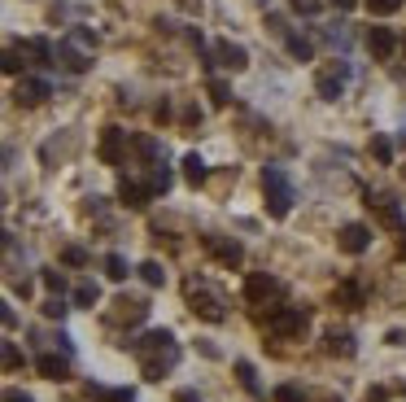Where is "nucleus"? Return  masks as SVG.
<instances>
[{
  "label": "nucleus",
  "instance_id": "22",
  "mask_svg": "<svg viewBox=\"0 0 406 402\" xmlns=\"http://www.w3.org/2000/svg\"><path fill=\"white\" fill-rule=\"evenodd\" d=\"M284 48H288V57H293V61H311L315 57V44H311V36H302V31H288Z\"/></svg>",
  "mask_w": 406,
  "mask_h": 402
},
{
  "label": "nucleus",
  "instance_id": "44",
  "mask_svg": "<svg viewBox=\"0 0 406 402\" xmlns=\"http://www.w3.org/2000/svg\"><path fill=\"white\" fill-rule=\"evenodd\" d=\"M5 402H36V398L22 394V389H5Z\"/></svg>",
  "mask_w": 406,
  "mask_h": 402
},
{
  "label": "nucleus",
  "instance_id": "1",
  "mask_svg": "<svg viewBox=\"0 0 406 402\" xmlns=\"http://www.w3.org/2000/svg\"><path fill=\"white\" fill-rule=\"evenodd\" d=\"M132 355L140 359L144 376L162 380V372H171V367L180 363V346H175V337L166 328H153V332H144V337H136V341H132Z\"/></svg>",
  "mask_w": 406,
  "mask_h": 402
},
{
  "label": "nucleus",
  "instance_id": "6",
  "mask_svg": "<svg viewBox=\"0 0 406 402\" xmlns=\"http://www.w3.org/2000/svg\"><path fill=\"white\" fill-rule=\"evenodd\" d=\"M367 210L371 215H376V223H384V228L389 232H402L406 228V215H402V206L393 201V197H389V192H367Z\"/></svg>",
  "mask_w": 406,
  "mask_h": 402
},
{
  "label": "nucleus",
  "instance_id": "33",
  "mask_svg": "<svg viewBox=\"0 0 406 402\" xmlns=\"http://www.w3.org/2000/svg\"><path fill=\"white\" fill-rule=\"evenodd\" d=\"M210 96H214V105H232V88L223 84V79L210 75Z\"/></svg>",
  "mask_w": 406,
  "mask_h": 402
},
{
  "label": "nucleus",
  "instance_id": "28",
  "mask_svg": "<svg viewBox=\"0 0 406 402\" xmlns=\"http://www.w3.org/2000/svg\"><path fill=\"white\" fill-rule=\"evenodd\" d=\"M105 276L109 280H127V276H132V267H127L123 254H105Z\"/></svg>",
  "mask_w": 406,
  "mask_h": 402
},
{
  "label": "nucleus",
  "instance_id": "31",
  "mask_svg": "<svg viewBox=\"0 0 406 402\" xmlns=\"http://www.w3.org/2000/svg\"><path fill=\"white\" fill-rule=\"evenodd\" d=\"M323 36H328V44H332V48H341V53H345V48H350V31H345V22L328 26V31H323Z\"/></svg>",
  "mask_w": 406,
  "mask_h": 402
},
{
  "label": "nucleus",
  "instance_id": "36",
  "mask_svg": "<svg viewBox=\"0 0 406 402\" xmlns=\"http://www.w3.org/2000/svg\"><path fill=\"white\" fill-rule=\"evenodd\" d=\"M367 9L376 13V18H389V13H398V9H402V0H367Z\"/></svg>",
  "mask_w": 406,
  "mask_h": 402
},
{
  "label": "nucleus",
  "instance_id": "27",
  "mask_svg": "<svg viewBox=\"0 0 406 402\" xmlns=\"http://www.w3.org/2000/svg\"><path fill=\"white\" fill-rule=\"evenodd\" d=\"M140 280L144 284H149V288H157V284H166V267H162V263H140Z\"/></svg>",
  "mask_w": 406,
  "mask_h": 402
},
{
  "label": "nucleus",
  "instance_id": "20",
  "mask_svg": "<svg viewBox=\"0 0 406 402\" xmlns=\"http://www.w3.org/2000/svg\"><path fill=\"white\" fill-rule=\"evenodd\" d=\"M114 307H118V311H114V319H127V324H140V319L144 315H149V302H140V297H118V302H114Z\"/></svg>",
  "mask_w": 406,
  "mask_h": 402
},
{
  "label": "nucleus",
  "instance_id": "39",
  "mask_svg": "<svg viewBox=\"0 0 406 402\" xmlns=\"http://www.w3.org/2000/svg\"><path fill=\"white\" fill-rule=\"evenodd\" d=\"M0 70H5V75H18V70H22V53H18V48H9V53H5Z\"/></svg>",
  "mask_w": 406,
  "mask_h": 402
},
{
  "label": "nucleus",
  "instance_id": "12",
  "mask_svg": "<svg viewBox=\"0 0 406 402\" xmlns=\"http://www.w3.org/2000/svg\"><path fill=\"white\" fill-rule=\"evenodd\" d=\"M336 245L345 254H363L371 245V228H367V223H345V228L336 232Z\"/></svg>",
  "mask_w": 406,
  "mask_h": 402
},
{
  "label": "nucleus",
  "instance_id": "4",
  "mask_svg": "<svg viewBox=\"0 0 406 402\" xmlns=\"http://www.w3.org/2000/svg\"><path fill=\"white\" fill-rule=\"evenodd\" d=\"M306 324H311V311L306 307H271V315H267V328L275 337H302Z\"/></svg>",
  "mask_w": 406,
  "mask_h": 402
},
{
  "label": "nucleus",
  "instance_id": "34",
  "mask_svg": "<svg viewBox=\"0 0 406 402\" xmlns=\"http://www.w3.org/2000/svg\"><path fill=\"white\" fill-rule=\"evenodd\" d=\"M271 398H275V402H306V394L297 389V385H275Z\"/></svg>",
  "mask_w": 406,
  "mask_h": 402
},
{
  "label": "nucleus",
  "instance_id": "45",
  "mask_svg": "<svg viewBox=\"0 0 406 402\" xmlns=\"http://www.w3.org/2000/svg\"><path fill=\"white\" fill-rule=\"evenodd\" d=\"M175 402H201V398L192 394V389H180V394H175Z\"/></svg>",
  "mask_w": 406,
  "mask_h": 402
},
{
  "label": "nucleus",
  "instance_id": "3",
  "mask_svg": "<svg viewBox=\"0 0 406 402\" xmlns=\"http://www.w3.org/2000/svg\"><path fill=\"white\" fill-rule=\"evenodd\" d=\"M188 307H192V315L210 319V324H223V319H227L223 297L214 293V288H205V280H197V276L188 280Z\"/></svg>",
  "mask_w": 406,
  "mask_h": 402
},
{
  "label": "nucleus",
  "instance_id": "26",
  "mask_svg": "<svg viewBox=\"0 0 406 402\" xmlns=\"http://www.w3.org/2000/svg\"><path fill=\"white\" fill-rule=\"evenodd\" d=\"M236 376H240V385L253 394V398H263V385H258V372H253V363H245V359H236Z\"/></svg>",
  "mask_w": 406,
  "mask_h": 402
},
{
  "label": "nucleus",
  "instance_id": "9",
  "mask_svg": "<svg viewBox=\"0 0 406 402\" xmlns=\"http://www.w3.org/2000/svg\"><path fill=\"white\" fill-rule=\"evenodd\" d=\"M201 245L214 254V258L223 263V267H240L245 263V249H240V240H232V236H219V232H210V236H201Z\"/></svg>",
  "mask_w": 406,
  "mask_h": 402
},
{
  "label": "nucleus",
  "instance_id": "13",
  "mask_svg": "<svg viewBox=\"0 0 406 402\" xmlns=\"http://www.w3.org/2000/svg\"><path fill=\"white\" fill-rule=\"evenodd\" d=\"M18 53H22V57H31V66H53V61H57V48L48 44L44 36L22 40V44H18Z\"/></svg>",
  "mask_w": 406,
  "mask_h": 402
},
{
  "label": "nucleus",
  "instance_id": "18",
  "mask_svg": "<svg viewBox=\"0 0 406 402\" xmlns=\"http://www.w3.org/2000/svg\"><path fill=\"white\" fill-rule=\"evenodd\" d=\"M132 153H136V157H144L149 167L166 162V144H162L157 136H132Z\"/></svg>",
  "mask_w": 406,
  "mask_h": 402
},
{
  "label": "nucleus",
  "instance_id": "8",
  "mask_svg": "<svg viewBox=\"0 0 406 402\" xmlns=\"http://www.w3.org/2000/svg\"><path fill=\"white\" fill-rule=\"evenodd\" d=\"M280 293H284V284L275 276H267V271H253V276L245 280V302L249 307H267V302H275Z\"/></svg>",
  "mask_w": 406,
  "mask_h": 402
},
{
  "label": "nucleus",
  "instance_id": "32",
  "mask_svg": "<svg viewBox=\"0 0 406 402\" xmlns=\"http://www.w3.org/2000/svg\"><path fill=\"white\" fill-rule=\"evenodd\" d=\"M61 263H66V267H88V249L84 245H66V249H61Z\"/></svg>",
  "mask_w": 406,
  "mask_h": 402
},
{
  "label": "nucleus",
  "instance_id": "47",
  "mask_svg": "<svg viewBox=\"0 0 406 402\" xmlns=\"http://www.w3.org/2000/svg\"><path fill=\"white\" fill-rule=\"evenodd\" d=\"M180 5H184L188 13H201V0H180Z\"/></svg>",
  "mask_w": 406,
  "mask_h": 402
},
{
  "label": "nucleus",
  "instance_id": "21",
  "mask_svg": "<svg viewBox=\"0 0 406 402\" xmlns=\"http://www.w3.org/2000/svg\"><path fill=\"white\" fill-rule=\"evenodd\" d=\"M323 350H328V355H341V359H350L359 346H354V332H345V328L336 332V328H332L328 337H323Z\"/></svg>",
  "mask_w": 406,
  "mask_h": 402
},
{
  "label": "nucleus",
  "instance_id": "35",
  "mask_svg": "<svg viewBox=\"0 0 406 402\" xmlns=\"http://www.w3.org/2000/svg\"><path fill=\"white\" fill-rule=\"evenodd\" d=\"M288 9L302 13V18H315V13L323 9V0H288Z\"/></svg>",
  "mask_w": 406,
  "mask_h": 402
},
{
  "label": "nucleus",
  "instance_id": "10",
  "mask_svg": "<svg viewBox=\"0 0 406 402\" xmlns=\"http://www.w3.org/2000/svg\"><path fill=\"white\" fill-rule=\"evenodd\" d=\"M13 96H18V105H44L48 96H53V84L40 75H22L18 88H13Z\"/></svg>",
  "mask_w": 406,
  "mask_h": 402
},
{
  "label": "nucleus",
  "instance_id": "46",
  "mask_svg": "<svg viewBox=\"0 0 406 402\" xmlns=\"http://www.w3.org/2000/svg\"><path fill=\"white\" fill-rule=\"evenodd\" d=\"M332 5H336V9H341V13H350V9H354V5H359V0H332Z\"/></svg>",
  "mask_w": 406,
  "mask_h": 402
},
{
  "label": "nucleus",
  "instance_id": "24",
  "mask_svg": "<svg viewBox=\"0 0 406 402\" xmlns=\"http://www.w3.org/2000/svg\"><path fill=\"white\" fill-rule=\"evenodd\" d=\"M144 184L153 188V197H166L171 184H175V175L166 171V162H157V167H149V180H144Z\"/></svg>",
  "mask_w": 406,
  "mask_h": 402
},
{
  "label": "nucleus",
  "instance_id": "15",
  "mask_svg": "<svg viewBox=\"0 0 406 402\" xmlns=\"http://www.w3.org/2000/svg\"><path fill=\"white\" fill-rule=\"evenodd\" d=\"M363 40H367V48H371V57H380V61L398 53V36H393L389 26H371Z\"/></svg>",
  "mask_w": 406,
  "mask_h": 402
},
{
  "label": "nucleus",
  "instance_id": "5",
  "mask_svg": "<svg viewBox=\"0 0 406 402\" xmlns=\"http://www.w3.org/2000/svg\"><path fill=\"white\" fill-rule=\"evenodd\" d=\"M345 79H350V61L336 57V61H328V66L315 75V92L323 96V101H336V96L345 92Z\"/></svg>",
  "mask_w": 406,
  "mask_h": 402
},
{
  "label": "nucleus",
  "instance_id": "29",
  "mask_svg": "<svg viewBox=\"0 0 406 402\" xmlns=\"http://www.w3.org/2000/svg\"><path fill=\"white\" fill-rule=\"evenodd\" d=\"M184 180H188V184H205V162H201L197 153L184 157Z\"/></svg>",
  "mask_w": 406,
  "mask_h": 402
},
{
  "label": "nucleus",
  "instance_id": "43",
  "mask_svg": "<svg viewBox=\"0 0 406 402\" xmlns=\"http://www.w3.org/2000/svg\"><path fill=\"white\" fill-rule=\"evenodd\" d=\"M53 341L61 346V355H75V341H70V337H66V332H57V337H53Z\"/></svg>",
  "mask_w": 406,
  "mask_h": 402
},
{
  "label": "nucleus",
  "instance_id": "7",
  "mask_svg": "<svg viewBox=\"0 0 406 402\" xmlns=\"http://www.w3.org/2000/svg\"><path fill=\"white\" fill-rule=\"evenodd\" d=\"M127 149H132V140H127L123 127H105V132H101V144H96V157H101L105 167H123Z\"/></svg>",
  "mask_w": 406,
  "mask_h": 402
},
{
  "label": "nucleus",
  "instance_id": "16",
  "mask_svg": "<svg viewBox=\"0 0 406 402\" xmlns=\"http://www.w3.org/2000/svg\"><path fill=\"white\" fill-rule=\"evenodd\" d=\"M57 61H61V66H66L70 75H84V70L92 66V57H88L75 40H61V44H57Z\"/></svg>",
  "mask_w": 406,
  "mask_h": 402
},
{
  "label": "nucleus",
  "instance_id": "25",
  "mask_svg": "<svg viewBox=\"0 0 406 402\" xmlns=\"http://www.w3.org/2000/svg\"><path fill=\"white\" fill-rule=\"evenodd\" d=\"M96 297H101V284H96V280L75 284V293H70V302H75V307H84V311H92V307H96Z\"/></svg>",
  "mask_w": 406,
  "mask_h": 402
},
{
  "label": "nucleus",
  "instance_id": "23",
  "mask_svg": "<svg viewBox=\"0 0 406 402\" xmlns=\"http://www.w3.org/2000/svg\"><path fill=\"white\" fill-rule=\"evenodd\" d=\"M88 398H96V402H136V389H109V385L88 380Z\"/></svg>",
  "mask_w": 406,
  "mask_h": 402
},
{
  "label": "nucleus",
  "instance_id": "38",
  "mask_svg": "<svg viewBox=\"0 0 406 402\" xmlns=\"http://www.w3.org/2000/svg\"><path fill=\"white\" fill-rule=\"evenodd\" d=\"M22 363H26V359H22V350L13 346V341H5V367H9V372H18Z\"/></svg>",
  "mask_w": 406,
  "mask_h": 402
},
{
  "label": "nucleus",
  "instance_id": "2",
  "mask_svg": "<svg viewBox=\"0 0 406 402\" xmlns=\"http://www.w3.org/2000/svg\"><path fill=\"white\" fill-rule=\"evenodd\" d=\"M263 197L271 219H284L293 210V180L284 175V167H263Z\"/></svg>",
  "mask_w": 406,
  "mask_h": 402
},
{
  "label": "nucleus",
  "instance_id": "37",
  "mask_svg": "<svg viewBox=\"0 0 406 402\" xmlns=\"http://www.w3.org/2000/svg\"><path fill=\"white\" fill-rule=\"evenodd\" d=\"M40 311H44V319H61V315H66L70 307H66V302H61V297H48Z\"/></svg>",
  "mask_w": 406,
  "mask_h": 402
},
{
  "label": "nucleus",
  "instance_id": "11",
  "mask_svg": "<svg viewBox=\"0 0 406 402\" xmlns=\"http://www.w3.org/2000/svg\"><path fill=\"white\" fill-rule=\"evenodd\" d=\"M214 61L223 70H245L249 66V48L245 44H232V40H219L214 44Z\"/></svg>",
  "mask_w": 406,
  "mask_h": 402
},
{
  "label": "nucleus",
  "instance_id": "40",
  "mask_svg": "<svg viewBox=\"0 0 406 402\" xmlns=\"http://www.w3.org/2000/svg\"><path fill=\"white\" fill-rule=\"evenodd\" d=\"M40 280H44L48 288H53V293H61V288H66V276H61V271H57V267H48V271H44V276H40Z\"/></svg>",
  "mask_w": 406,
  "mask_h": 402
},
{
  "label": "nucleus",
  "instance_id": "41",
  "mask_svg": "<svg viewBox=\"0 0 406 402\" xmlns=\"http://www.w3.org/2000/svg\"><path fill=\"white\" fill-rule=\"evenodd\" d=\"M201 118H205V114H201V105H188L180 123H184V127H201Z\"/></svg>",
  "mask_w": 406,
  "mask_h": 402
},
{
  "label": "nucleus",
  "instance_id": "14",
  "mask_svg": "<svg viewBox=\"0 0 406 402\" xmlns=\"http://www.w3.org/2000/svg\"><path fill=\"white\" fill-rule=\"evenodd\" d=\"M332 302H336L341 311H363L367 293H363V284H359V280H341V284L332 288Z\"/></svg>",
  "mask_w": 406,
  "mask_h": 402
},
{
  "label": "nucleus",
  "instance_id": "42",
  "mask_svg": "<svg viewBox=\"0 0 406 402\" xmlns=\"http://www.w3.org/2000/svg\"><path fill=\"white\" fill-rule=\"evenodd\" d=\"M363 402H389V389H384V385H376V389L363 394Z\"/></svg>",
  "mask_w": 406,
  "mask_h": 402
},
{
  "label": "nucleus",
  "instance_id": "19",
  "mask_svg": "<svg viewBox=\"0 0 406 402\" xmlns=\"http://www.w3.org/2000/svg\"><path fill=\"white\" fill-rule=\"evenodd\" d=\"M36 367H40V376H48V380H70V355H40L36 359Z\"/></svg>",
  "mask_w": 406,
  "mask_h": 402
},
{
  "label": "nucleus",
  "instance_id": "17",
  "mask_svg": "<svg viewBox=\"0 0 406 402\" xmlns=\"http://www.w3.org/2000/svg\"><path fill=\"white\" fill-rule=\"evenodd\" d=\"M118 197H123V206H132V210H144V206L153 201V188H149V184H140V180H127V175H123Z\"/></svg>",
  "mask_w": 406,
  "mask_h": 402
},
{
  "label": "nucleus",
  "instance_id": "48",
  "mask_svg": "<svg viewBox=\"0 0 406 402\" xmlns=\"http://www.w3.org/2000/svg\"><path fill=\"white\" fill-rule=\"evenodd\" d=\"M402 48H406V44H402Z\"/></svg>",
  "mask_w": 406,
  "mask_h": 402
},
{
  "label": "nucleus",
  "instance_id": "30",
  "mask_svg": "<svg viewBox=\"0 0 406 402\" xmlns=\"http://www.w3.org/2000/svg\"><path fill=\"white\" fill-rule=\"evenodd\" d=\"M371 153H376V162H380V167L393 162V144H389V136H371Z\"/></svg>",
  "mask_w": 406,
  "mask_h": 402
}]
</instances>
